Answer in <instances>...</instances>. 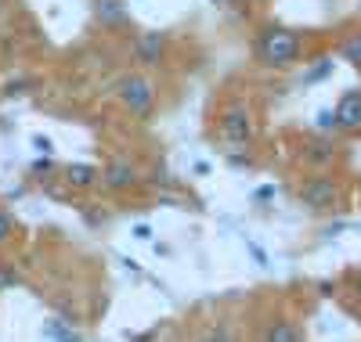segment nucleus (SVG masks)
I'll list each match as a JSON object with an SVG mask.
<instances>
[{
	"label": "nucleus",
	"instance_id": "1",
	"mask_svg": "<svg viewBox=\"0 0 361 342\" xmlns=\"http://www.w3.org/2000/svg\"><path fill=\"white\" fill-rule=\"evenodd\" d=\"M253 54L267 69H286L300 58V33H293L286 25H267L253 44Z\"/></svg>",
	"mask_w": 361,
	"mask_h": 342
},
{
	"label": "nucleus",
	"instance_id": "8",
	"mask_svg": "<svg viewBox=\"0 0 361 342\" xmlns=\"http://www.w3.org/2000/svg\"><path fill=\"white\" fill-rule=\"evenodd\" d=\"M333 112H336V127L340 130H361V90L343 94V101Z\"/></svg>",
	"mask_w": 361,
	"mask_h": 342
},
{
	"label": "nucleus",
	"instance_id": "12",
	"mask_svg": "<svg viewBox=\"0 0 361 342\" xmlns=\"http://www.w3.org/2000/svg\"><path fill=\"white\" fill-rule=\"evenodd\" d=\"M44 335H47V338H54V342H83V338H80V331H73L69 324H62L58 317H51V321L44 324Z\"/></svg>",
	"mask_w": 361,
	"mask_h": 342
},
{
	"label": "nucleus",
	"instance_id": "17",
	"mask_svg": "<svg viewBox=\"0 0 361 342\" xmlns=\"http://www.w3.org/2000/svg\"><path fill=\"white\" fill-rule=\"evenodd\" d=\"M329 72H333V61H322V65H314L307 76H304V83H314V80H325Z\"/></svg>",
	"mask_w": 361,
	"mask_h": 342
},
{
	"label": "nucleus",
	"instance_id": "13",
	"mask_svg": "<svg viewBox=\"0 0 361 342\" xmlns=\"http://www.w3.org/2000/svg\"><path fill=\"white\" fill-rule=\"evenodd\" d=\"M33 87H37L33 80L22 76V80H11L8 87H0V94H4V98L11 101V98H25V94H33Z\"/></svg>",
	"mask_w": 361,
	"mask_h": 342
},
{
	"label": "nucleus",
	"instance_id": "20",
	"mask_svg": "<svg viewBox=\"0 0 361 342\" xmlns=\"http://www.w3.org/2000/svg\"><path fill=\"white\" fill-rule=\"evenodd\" d=\"M11 227H15V224H11V216H8V213H0V241H8V238H11Z\"/></svg>",
	"mask_w": 361,
	"mask_h": 342
},
{
	"label": "nucleus",
	"instance_id": "14",
	"mask_svg": "<svg viewBox=\"0 0 361 342\" xmlns=\"http://www.w3.org/2000/svg\"><path fill=\"white\" fill-rule=\"evenodd\" d=\"M340 54L350 61V65H357V69H361V33H350V37L340 44Z\"/></svg>",
	"mask_w": 361,
	"mask_h": 342
},
{
	"label": "nucleus",
	"instance_id": "23",
	"mask_svg": "<svg viewBox=\"0 0 361 342\" xmlns=\"http://www.w3.org/2000/svg\"><path fill=\"white\" fill-rule=\"evenodd\" d=\"M214 4H228V0H214Z\"/></svg>",
	"mask_w": 361,
	"mask_h": 342
},
{
	"label": "nucleus",
	"instance_id": "4",
	"mask_svg": "<svg viewBox=\"0 0 361 342\" xmlns=\"http://www.w3.org/2000/svg\"><path fill=\"white\" fill-rule=\"evenodd\" d=\"M166 47H170L166 33H159V29H145V33H137V40H134L130 54H134V61H137V65L156 69V65H163Z\"/></svg>",
	"mask_w": 361,
	"mask_h": 342
},
{
	"label": "nucleus",
	"instance_id": "21",
	"mask_svg": "<svg viewBox=\"0 0 361 342\" xmlns=\"http://www.w3.org/2000/svg\"><path fill=\"white\" fill-rule=\"evenodd\" d=\"M253 198H257V202H267V198H275V188H271V184H264V188H257V191H253Z\"/></svg>",
	"mask_w": 361,
	"mask_h": 342
},
{
	"label": "nucleus",
	"instance_id": "16",
	"mask_svg": "<svg viewBox=\"0 0 361 342\" xmlns=\"http://www.w3.org/2000/svg\"><path fill=\"white\" fill-rule=\"evenodd\" d=\"M314 122H318V130H333V127H336V112H333V108H322Z\"/></svg>",
	"mask_w": 361,
	"mask_h": 342
},
{
	"label": "nucleus",
	"instance_id": "22",
	"mask_svg": "<svg viewBox=\"0 0 361 342\" xmlns=\"http://www.w3.org/2000/svg\"><path fill=\"white\" fill-rule=\"evenodd\" d=\"M134 238H141V241H152V227H148V224H137V227H134Z\"/></svg>",
	"mask_w": 361,
	"mask_h": 342
},
{
	"label": "nucleus",
	"instance_id": "10",
	"mask_svg": "<svg viewBox=\"0 0 361 342\" xmlns=\"http://www.w3.org/2000/svg\"><path fill=\"white\" fill-rule=\"evenodd\" d=\"M333 155H336V148L329 144L325 137H318V141H307V144H304V163H311V166H325V163H333Z\"/></svg>",
	"mask_w": 361,
	"mask_h": 342
},
{
	"label": "nucleus",
	"instance_id": "5",
	"mask_svg": "<svg viewBox=\"0 0 361 342\" xmlns=\"http://www.w3.org/2000/svg\"><path fill=\"white\" fill-rule=\"evenodd\" d=\"M336 184L329 180V177H311V180H304V188H300V202H307L311 209H329L336 202Z\"/></svg>",
	"mask_w": 361,
	"mask_h": 342
},
{
	"label": "nucleus",
	"instance_id": "3",
	"mask_svg": "<svg viewBox=\"0 0 361 342\" xmlns=\"http://www.w3.org/2000/svg\"><path fill=\"white\" fill-rule=\"evenodd\" d=\"M217 134H221V141L235 151V148H246L250 141H253V119H250V108L246 105H231V108H224L221 112V119H217Z\"/></svg>",
	"mask_w": 361,
	"mask_h": 342
},
{
	"label": "nucleus",
	"instance_id": "11",
	"mask_svg": "<svg viewBox=\"0 0 361 342\" xmlns=\"http://www.w3.org/2000/svg\"><path fill=\"white\" fill-rule=\"evenodd\" d=\"M264 342H300V328L293 324V321H271L267 324V338Z\"/></svg>",
	"mask_w": 361,
	"mask_h": 342
},
{
	"label": "nucleus",
	"instance_id": "15",
	"mask_svg": "<svg viewBox=\"0 0 361 342\" xmlns=\"http://www.w3.org/2000/svg\"><path fill=\"white\" fill-rule=\"evenodd\" d=\"M15 285H18V270L8 267V263H0V292H4V289H15Z\"/></svg>",
	"mask_w": 361,
	"mask_h": 342
},
{
	"label": "nucleus",
	"instance_id": "24",
	"mask_svg": "<svg viewBox=\"0 0 361 342\" xmlns=\"http://www.w3.org/2000/svg\"><path fill=\"white\" fill-rule=\"evenodd\" d=\"M0 8H4V4H0Z\"/></svg>",
	"mask_w": 361,
	"mask_h": 342
},
{
	"label": "nucleus",
	"instance_id": "19",
	"mask_svg": "<svg viewBox=\"0 0 361 342\" xmlns=\"http://www.w3.org/2000/svg\"><path fill=\"white\" fill-rule=\"evenodd\" d=\"M206 342H231V338H228V324H214V331H209Z\"/></svg>",
	"mask_w": 361,
	"mask_h": 342
},
{
	"label": "nucleus",
	"instance_id": "7",
	"mask_svg": "<svg viewBox=\"0 0 361 342\" xmlns=\"http://www.w3.org/2000/svg\"><path fill=\"white\" fill-rule=\"evenodd\" d=\"M94 18L109 29H119V25H130V8L127 0H94Z\"/></svg>",
	"mask_w": 361,
	"mask_h": 342
},
{
	"label": "nucleus",
	"instance_id": "18",
	"mask_svg": "<svg viewBox=\"0 0 361 342\" xmlns=\"http://www.w3.org/2000/svg\"><path fill=\"white\" fill-rule=\"evenodd\" d=\"M33 148H37L40 155H51V151H54V141L44 137V134H33Z\"/></svg>",
	"mask_w": 361,
	"mask_h": 342
},
{
	"label": "nucleus",
	"instance_id": "6",
	"mask_svg": "<svg viewBox=\"0 0 361 342\" xmlns=\"http://www.w3.org/2000/svg\"><path fill=\"white\" fill-rule=\"evenodd\" d=\"M102 180L109 184L112 191H127V188H134V184H137V170H134L127 159H112V163L102 170Z\"/></svg>",
	"mask_w": 361,
	"mask_h": 342
},
{
	"label": "nucleus",
	"instance_id": "2",
	"mask_svg": "<svg viewBox=\"0 0 361 342\" xmlns=\"http://www.w3.org/2000/svg\"><path fill=\"white\" fill-rule=\"evenodd\" d=\"M112 87H116L119 105H123L134 119H148V115L156 112V87H152V80H148V76H141V72H123Z\"/></svg>",
	"mask_w": 361,
	"mask_h": 342
},
{
	"label": "nucleus",
	"instance_id": "9",
	"mask_svg": "<svg viewBox=\"0 0 361 342\" xmlns=\"http://www.w3.org/2000/svg\"><path fill=\"white\" fill-rule=\"evenodd\" d=\"M102 180V170L98 166H90V163H73L69 170H66V184L69 188H94V184Z\"/></svg>",
	"mask_w": 361,
	"mask_h": 342
}]
</instances>
